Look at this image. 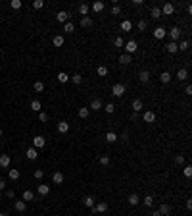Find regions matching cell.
Wrapping results in <instances>:
<instances>
[{
	"label": "cell",
	"mask_w": 192,
	"mask_h": 216,
	"mask_svg": "<svg viewBox=\"0 0 192 216\" xmlns=\"http://www.w3.org/2000/svg\"><path fill=\"white\" fill-rule=\"evenodd\" d=\"M127 201H129V205H131V206H137V205H140V197H138L137 193H131Z\"/></svg>",
	"instance_id": "cell-7"
},
{
	"label": "cell",
	"mask_w": 192,
	"mask_h": 216,
	"mask_svg": "<svg viewBox=\"0 0 192 216\" xmlns=\"http://www.w3.org/2000/svg\"><path fill=\"white\" fill-rule=\"evenodd\" d=\"M64 31H67V33H73V31H75V25H73L71 21H67V23L64 25Z\"/></svg>",
	"instance_id": "cell-39"
},
{
	"label": "cell",
	"mask_w": 192,
	"mask_h": 216,
	"mask_svg": "<svg viewBox=\"0 0 192 216\" xmlns=\"http://www.w3.org/2000/svg\"><path fill=\"white\" fill-rule=\"evenodd\" d=\"M119 64H123V66L131 64V54H127V52H125V54H121L119 56Z\"/></svg>",
	"instance_id": "cell-21"
},
{
	"label": "cell",
	"mask_w": 192,
	"mask_h": 216,
	"mask_svg": "<svg viewBox=\"0 0 192 216\" xmlns=\"http://www.w3.org/2000/svg\"><path fill=\"white\" fill-rule=\"evenodd\" d=\"M0 216H8V214H4V212H2V214H0Z\"/></svg>",
	"instance_id": "cell-60"
},
{
	"label": "cell",
	"mask_w": 192,
	"mask_h": 216,
	"mask_svg": "<svg viewBox=\"0 0 192 216\" xmlns=\"http://www.w3.org/2000/svg\"><path fill=\"white\" fill-rule=\"evenodd\" d=\"M140 203H144L146 206H152V205H154V197H152V195H148V197H144Z\"/></svg>",
	"instance_id": "cell-37"
},
{
	"label": "cell",
	"mask_w": 192,
	"mask_h": 216,
	"mask_svg": "<svg viewBox=\"0 0 192 216\" xmlns=\"http://www.w3.org/2000/svg\"><path fill=\"white\" fill-rule=\"evenodd\" d=\"M152 18L154 19H160L161 18V10H160V8H156V6L152 8Z\"/></svg>",
	"instance_id": "cell-36"
},
{
	"label": "cell",
	"mask_w": 192,
	"mask_h": 216,
	"mask_svg": "<svg viewBox=\"0 0 192 216\" xmlns=\"http://www.w3.org/2000/svg\"><path fill=\"white\" fill-rule=\"evenodd\" d=\"M183 172H185L186 178H190L192 176V166H185V170H183Z\"/></svg>",
	"instance_id": "cell-50"
},
{
	"label": "cell",
	"mask_w": 192,
	"mask_h": 216,
	"mask_svg": "<svg viewBox=\"0 0 192 216\" xmlns=\"http://www.w3.org/2000/svg\"><path fill=\"white\" fill-rule=\"evenodd\" d=\"M102 106H104V104H102V100L100 99H94L91 102V108H88V110H94V112H98V110H102Z\"/></svg>",
	"instance_id": "cell-12"
},
{
	"label": "cell",
	"mask_w": 192,
	"mask_h": 216,
	"mask_svg": "<svg viewBox=\"0 0 192 216\" xmlns=\"http://www.w3.org/2000/svg\"><path fill=\"white\" fill-rule=\"evenodd\" d=\"M92 10H94V12H102V10H104V2H94V4H92Z\"/></svg>",
	"instance_id": "cell-41"
},
{
	"label": "cell",
	"mask_w": 192,
	"mask_h": 216,
	"mask_svg": "<svg viewBox=\"0 0 192 216\" xmlns=\"http://www.w3.org/2000/svg\"><path fill=\"white\" fill-rule=\"evenodd\" d=\"M179 48H181V50H188V46H190V41H183L181 44H177Z\"/></svg>",
	"instance_id": "cell-46"
},
{
	"label": "cell",
	"mask_w": 192,
	"mask_h": 216,
	"mask_svg": "<svg viewBox=\"0 0 192 216\" xmlns=\"http://www.w3.org/2000/svg\"><path fill=\"white\" fill-rule=\"evenodd\" d=\"M31 110H33V112H42V104H40V100H33V102H31Z\"/></svg>",
	"instance_id": "cell-18"
},
{
	"label": "cell",
	"mask_w": 192,
	"mask_h": 216,
	"mask_svg": "<svg viewBox=\"0 0 192 216\" xmlns=\"http://www.w3.org/2000/svg\"><path fill=\"white\" fill-rule=\"evenodd\" d=\"M10 6H12V10H19V8L23 6V2H21V0H12Z\"/></svg>",
	"instance_id": "cell-33"
},
{
	"label": "cell",
	"mask_w": 192,
	"mask_h": 216,
	"mask_svg": "<svg viewBox=\"0 0 192 216\" xmlns=\"http://www.w3.org/2000/svg\"><path fill=\"white\" fill-rule=\"evenodd\" d=\"M37 156H39V153H37V149H27V158H29V160H37Z\"/></svg>",
	"instance_id": "cell-19"
},
{
	"label": "cell",
	"mask_w": 192,
	"mask_h": 216,
	"mask_svg": "<svg viewBox=\"0 0 192 216\" xmlns=\"http://www.w3.org/2000/svg\"><path fill=\"white\" fill-rule=\"evenodd\" d=\"M58 81H60V83H67V81H69V75L65 72H60L58 73Z\"/></svg>",
	"instance_id": "cell-29"
},
{
	"label": "cell",
	"mask_w": 192,
	"mask_h": 216,
	"mask_svg": "<svg viewBox=\"0 0 192 216\" xmlns=\"http://www.w3.org/2000/svg\"><path fill=\"white\" fill-rule=\"evenodd\" d=\"M42 176H44L42 170H35V178H37V180H42Z\"/></svg>",
	"instance_id": "cell-52"
},
{
	"label": "cell",
	"mask_w": 192,
	"mask_h": 216,
	"mask_svg": "<svg viewBox=\"0 0 192 216\" xmlns=\"http://www.w3.org/2000/svg\"><path fill=\"white\" fill-rule=\"evenodd\" d=\"M108 210V203H98V205H94L92 206V212H106Z\"/></svg>",
	"instance_id": "cell-6"
},
{
	"label": "cell",
	"mask_w": 192,
	"mask_h": 216,
	"mask_svg": "<svg viewBox=\"0 0 192 216\" xmlns=\"http://www.w3.org/2000/svg\"><path fill=\"white\" fill-rule=\"evenodd\" d=\"M106 141H108V143H115V141H117V135L113 131H108V133H106Z\"/></svg>",
	"instance_id": "cell-28"
},
{
	"label": "cell",
	"mask_w": 192,
	"mask_h": 216,
	"mask_svg": "<svg viewBox=\"0 0 192 216\" xmlns=\"http://www.w3.org/2000/svg\"><path fill=\"white\" fill-rule=\"evenodd\" d=\"M104 110H106V112H108V114H113V112H115V104L108 102V104H106V106H104Z\"/></svg>",
	"instance_id": "cell-42"
},
{
	"label": "cell",
	"mask_w": 192,
	"mask_h": 216,
	"mask_svg": "<svg viewBox=\"0 0 192 216\" xmlns=\"http://www.w3.org/2000/svg\"><path fill=\"white\" fill-rule=\"evenodd\" d=\"M81 25H83V27H91L92 25V19L91 18H83V19H81Z\"/></svg>",
	"instance_id": "cell-44"
},
{
	"label": "cell",
	"mask_w": 192,
	"mask_h": 216,
	"mask_svg": "<svg viewBox=\"0 0 192 216\" xmlns=\"http://www.w3.org/2000/svg\"><path fill=\"white\" fill-rule=\"evenodd\" d=\"M165 27H156V29H154V37H156V39H163V37H165Z\"/></svg>",
	"instance_id": "cell-14"
},
{
	"label": "cell",
	"mask_w": 192,
	"mask_h": 216,
	"mask_svg": "<svg viewBox=\"0 0 192 216\" xmlns=\"http://www.w3.org/2000/svg\"><path fill=\"white\" fill-rule=\"evenodd\" d=\"M58 131L60 133H67L69 131V124H67V122H60V124H58Z\"/></svg>",
	"instance_id": "cell-20"
},
{
	"label": "cell",
	"mask_w": 192,
	"mask_h": 216,
	"mask_svg": "<svg viewBox=\"0 0 192 216\" xmlns=\"http://www.w3.org/2000/svg\"><path fill=\"white\" fill-rule=\"evenodd\" d=\"M79 14L83 15V18H87V14H88V4H81V6H79Z\"/></svg>",
	"instance_id": "cell-31"
},
{
	"label": "cell",
	"mask_w": 192,
	"mask_h": 216,
	"mask_svg": "<svg viewBox=\"0 0 192 216\" xmlns=\"http://www.w3.org/2000/svg\"><path fill=\"white\" fill-rule=\"evenodd\" d=\"M125 48H127V54H133V52H137L138 43H137V41H129V43L125 44Z\"/></svg>",
	"instance_id": "cell-5"
},
{
	"label": "cell",
	"mask_w": 192,
	"mask_h": 216,
	"mask_svg": "<svg viewBox=\"0 0 192 216\" xmlns=\"http://www.w3.org/2000/svg\"><path fill=\"white\" fill-rule=\"evenodd\" d=\"M152 216H161V214H160V210H154V212H152Z\"/></svg>",
	"instance_id": "cell-58"
},
{
	"label": "cell",
	"mask_w": 192,
	"mask_h": 216,
	"mask_svg": "<svg viewBox=\"0 0 192 216\" xmlns=\"http://www.w3.org/2000/svg\"><path fill=\"white\" fill-rule=\"evenodd\" d=\"M98 75H100V77H106V75H108V68H106V66H98Z\"/></svg>",
	"instance_id": "cell-38"
},
{
	"label": "cell",
	"mask_w": 192,
	"mask_h": 216,
	"mask_svg": "<svg viewBox=\"0 0 192 216\" xmlns=\"http://www.w3.org/2000/svg\"><path fill=\"white\" fill-rule=\"evenodd\" d=\"M83 205L87 206V209H92V206H94V199L88 195V197H85V199H83Z\"/></svg>",
	"instance_id": "cell-23"
},
{
	"label": "cell",
	"mask_w": 192,
	"mask_h": 216,
	"mask_svg": "<svg viewBox=\"0 0 192 216\" xmlns=\"http://www.w3.org/2000/svg\"><path fill=\"white\" fill-rule=\"evenodd\" d=\"M2 189H6V181L0 180V191H2Z\"/></svg>",
	"instance_id": "cell-57"
},
{
	"label": "cell",
	"mask_w": 192,
	"mask_h": 216,
	"mask_svg": "<svg viewBox=\"0 0 192 216\" xmlns=\"http://www.w3.org/2000/svg\"><path fill=\"white\" fill-rule=\"evenodd\" d=\"M2 133H4V131H2V129H0V137H2Z\"/></svg>",
	"instance_id": "cell-59"
},
{
	"label": "cell",
	"mask_w": 192,
	"mask_h": 216,
	"mask_svg": "<svg viewBox=\"0 0 192 216\" xmlns=\"http://www.w3.org/2000/svg\"><path fill=\"white\" fill-rule=\"evenodd\" d=\"M44 145H46V139H44L42 135H37V137H33V149H42Z\"/></svg>",
	"instance_id": "cell-2"
},
{
	"label": "cell",
	"mask_w": 192,
	"mask_h": 216,
	"mask_svg": "<svg viewBox=\"0 0 192 216\" xmlns=\"http://www.w3.org/2000/svg\"><path fill=\"white\" fill-rule=\"evenodd\" d=\"M52 43H54V46H62V44H64V37L62 35H56L54 39H52Z\"/></svg>",
	"instance_id": "cell-32"
},
{
	"label": "cell",
	"mask_w": 192,
	"mask_h": 216,
	"mask_svg": "<svg viewBox=\"0 0 192 216\" xmlns=\"http://www.w3.org/2000/svg\"><path fill=\"white\" fill-rule=\"evenodd\" d=\"M67 18H69V14L65 10H62V12H58V14H56V19H58L60 23H67Z\"/></svg>",
	"instance_id": "cell-10"
},
{
	"label": "cell",
	"mask_w": 192,
	"mask_h": 216,
	"mask_svg": "<svg viewBox=\"0 0 192 216\" xmlns=\"http://www.w3.org/2000/svg\"><path fill=\"white\" fill-rule=\"evenodd\" d=\"M33 8H35V10H40V8H44V0H35V2H33Z\"/></svg>",
	"instance_id": "cell-43"
},
{
	"label": "cell",
	"mask_w": 192,
	"mask_h": 216,
	"mask_svg": "<svg viewBox=\"0 0 192 216\" xmlns=\"http://www.w3.org/2000/svg\"><path fill=\"white\" fill-rule=\"evenodd\" d=\"M6 197H10V199H14V197H15V191H14V189H10V191H6Z\"/></svg>",
	"instance_id": "cell-55"
},
{
	"label": "cell",
	"mask_w": 192,
	"mask_h": 216,
	"mask_svg": "<svg viewBox=\"0 0 192 216\" xmlns=\"http://www.w3.org/2000/svg\"><path fill=\"white\" fill-rule=\"evenodd\" d=\"M160 81H161V83H169V81H171V73L169 72H161Z\"/></svg>",
	"instance_id": "cell-26"
},
{
	"label": "cell",
	"mask_w": 192,
	"mask_h": 216,
	"mask_svg": "<svg viewBox=\"0 0 192 216\" xmlns=\"http://www.w3.org/2000/svg\"><path fill=\"white\" fill-rule=\"evenodd\" d=\"M177 79L179 81H186L188 79V70H186V68H181V70L177 72Z\"/></svg>",
	"instance_id": "cell-9"
},
{
	"label": "cell",
	"mask_w": 192,
	"mask_h": 216,
	"mask_svg": "<svg viewBox=\"0 0 192 216\" xmlns=\"http://www.w3.org/2000/svg\"><path fill=\"white\" fill-rule=\"evenodd\" d=\"M142 120H144L146 124H154V122H156V114H154L152 110H148V112H144V116H142Z\"/></svg>",
	"instance_id": "cell-4"
},
{
	"label": "cell",
	"mask_w": 192,
	"mask_h": 216,
	"mask_svg": "<svg viewBox=\"0 0 192 216\" xmlns=\"http://www.w3.org/2000/svg\"><path fill=\"white\" fill-rule=\"evenodd\" d=\"M169 37H171V41H173V43H177L179 39H181V27H171L169 29Z\"/></svg>",
	"instance_id": "cell-3"
},
{
	"label": "cell",
	"mask_w": 192,
	"mask_h": 216,
	"mask_svg": "<svg viewBox=\"0 0 192 216\" xmlns=\"http://www.w3.org/2000/svg\"><path fill=\"white\" fill-rule=\"evenodd\" d=\"M119 12H121V8L115 4V6H113V10H112V14H113V15H119Z\"/></svg>",
	"instance_id": "cell-54"
},
{
	"label": "cell",
	"mask_w": 192,
	"mask_h": 216,
	"mask_svg": "<svg viewBox=\"0 0 192 216\" xmlns=\"http://www.w3.org/2000/svg\"><path fill=\"white\" fill-rule=\"evenodd\" d=\"M113 44H115V46H117V48H121V46H123V44H125V41H123V39H121V37H117V39H115V41H113Z\"/></svg>",
	"instance_id": "cell-48"
},
{
	"label": "cell",
	"mask_w": 192,
	"mask_h": 216,
	"mask_svg": "<svg viewBox=\"0 0 192 216\" xmlns=\"http://www.w3.org/2000/svg\"><path fill=\"white\" fill-rule=\"evenodd\" d=\"M165 46H167V52H169V54H175V52H179L177 43H173V41H171V43H167Z\"/></svg>",
	"instance_id": "cell-16"
},
{
	"label": "cell",
	"mask_w": 192,
	"mask_h": 216,
	"mask_svg": "<svg viewBox=\"0 0 192 216\" xmlns=\"http://www.w3.org/2000/svg\"><path fill=\"white\" fill-rule=\"evenodd\" d=\"M0 166H2V168H8V166H10V154H2V156H0Z\"/></svg>",
	"instance_id": "cell-17"
},
{
	"label": "cell",
	"mask_w": 192,
	"mask_h": 216,
	"mask_svg": "<svg viewBox=\"0 0 192 216\" xmlns=\"http://www.w3.org/2000/svg\"><path fill=\"white\" fill-rule=\"evenodd\" d=\"M185 93H186V95H192V87H190V85H186V89H185Z\"/></svg>",
	"instance_id": "cell-56"
},
{
	"label": "cell",
	"mask_w": 192,
	"mask_h": 216,
	"mask_svg": "<svg viewBox=\"0 0 192 216\" xmlns=\"http://www.w3.org/2000/svg\"><path fill=\"white\" fill-rule=\"evenodd\" d=\"M39 120L42 122V124H44V122H48V114L46 112H39Z\"/></svg>",
	"instance_id": "cell-49"
},
{
	"label": "cell",
	"mask_w": 192,
	"mask_h": 216,
	"mask_svg": "<svg viewBox=\"0 0 192 216\" xmlns=\"http://www.w3.org/2000/svg\"><path fill=\"white\" fill-rule=\"evenodd\" d=\"M175 162H177V164H183V162H185V156H183V154H177V156H175Z\"/></svg>",
	"instance_id": "cell-53"
},
{
	"label": "cell",
	"mask_w": 192,
	"mask_h": 216,
	"mask_svg": "<svg viewBox=\"0 0 192 216\" xmlns=\"http://www.w3.org/2000/svg\"><path fill=\"white\" fill-rule=\"evenodd\" d=\"M37 191H39V195H42V197H46V195L50 193V187H48V185H44V183H40V185L37 187Z\"/></svg>",
	"instance_id": "cell-13"
},
{
	"label": "cell",
	"mask_w": 192,
	"mask_h": 216,
	"mask_svg": "<svg viewBox=\"0 0 192 216\" xmlns=\"http://www.w3.org/2000/svg\"><path fill=\"white\" fill-rule=\"evenodd\" d=\"M33 199H35V193H33V191H29V189H25L23 191V201H33Z\"/></svg>",
	"instance_id": "cell-25"
},
{
	"label": "cell",
	"mask_w": 192,
	"mask_h": 216,
	"mask_svg": "<svg viewBox=\"0 0 192 216\" xmlns=\"http://www.w3.org/2000/svg\"><path fill=\"white\" fill-rule=\"evenodd\" d=\"M35 91L37 93H42L44 91V83H42V81H37V83H35Z\"/></svg>",
	"instance_id": "cell-45"
},
{
	"label": "cell",
	"mask_w": 192,
	"mask_h": 216,
	"mask_svg": "<svg viewBox=\"0 0 192 216\" xmlns=\"http://www.w3.org/2000/svg\"><path fill=\"white\" fill-rule=\"evenodd\" d=\"M160 10H161V15H171L175 12V6H173V4H165V6L160 8Z\"/></svg>",
	"instance_id": "cell-8"
},
{
	"label": "cell",
	"mask_w": 192,
	"mask_h": 216,
	"mask_svg": "<svg viewBox=\"0 0 192 216\" xmlns=\"http://www.w3.org/2000/svg\"><path fill=\"white\" fill-rule=\"evenodd\" d=\"M146 27H148V23H146L144 19H140V21H138V29H140V31H144Z\"/></svg>",
	"instance_id": "cell-51"
},
{
	"label": "cell",
	"mask_w": 192,
	"mask_h": 216,
	"mask_svg": "<svg viewBox=\"0 0 192 216\" xmlns=\"http://www.w3.org/2000/svg\"><path fill=\"white\" fill-rule=\"evenodd\" d=\"M112 95L113 97H123L125 95V85L123 83H115L112 87Z\"/></svg>",
	"instance_id": "cell-1"
},
{
	"label": "cell",
	"mask_w": 192,
	"mask_h": 216,
	"mask_svg": "<svg viewBox=\"0 0 192 216\" xmlns=\"http://www.w3.org/2000/svg\"><path fill=\"white\" fill-rule=\"evenodd\" d=\"M121 29H123V31H131V29H133V23H131V21H127V19H125V21L121 23Z\"/></svg>",
	"instance_id": "cell-40"
},
{
	"label": "cell",
	"mask_w": 192,
	"mask_h": 216,
	"mask_svg": "<svg viewBox=\"0 0 192 216\" xmlns=\"http://www.w3.org/2000/svg\"><path fill=\"white\" fill-rule=\"evenodd\" d=\"M25 209H27V203L25 201H15V210H18V212H23Z\"/></svg>",
	"instance_id": "cell-24"
},
{
	"label": "cell",
	"mask_w": 192,
	"mask_h": 216,
	"mask_svg": "<svg viewBox=\"0 0 192 216\" xmlns=\"http://www.w3.org/2000/svg\"><path fill=\"white\" fill-rule=\"evenodd\" d=\"M138 79H140V83H148V81H150V72L148 70H142L140 73H138Z\"/></svg>",
	"instance_id": "cell-11"
},
{
	"label": "cell",
	"mask_w": 192,
	"mask_h": 216,
	"mask_svg": "<svg viewBox=\"0 0 192 216\" xmlns=\"http://www.w3.org/2000/svg\"><path fill=\"white\" fill-rule=\"evenodd\" d=\"M88 114H91V110H88L87 106H83V108H79V118H88Z\"/></svg>",
	"instance_id": "cell-30"
},
{
	"label": "cell",
	"mask_w": 192,
	"mask_h": 216,
	"mask_svg": "<svg viewBox=\"0 0 192 216\" xmlns=\"http://www.w3.org/2000/svg\"><path fill=\"white\" fill-rule=\"evenodd\" d=\"M100 164H102V166H108V164H110V156H108V154L100 156Z\"/></svg>",
	"instance_id": "cell-47"
},
{
	"label": "cell",
	"mask_w": 192,
	"mask_h": 216,
	"mask_svg": "<svg viewBox=\"0 0 192 216\" xmlns=\"http://www.w3.org/2000/svg\"><path fill=\"white\" fill-rule=\"evenodd\" d=\"M69 79H73V83H75V85H81V83H83V75H81V73H75V75L69 77Z\"/></svg>",
	"instance_id": "cell-34"
},
{
	"label": "cell",
	"mask_w": 192,
	"mask_h": 216,
	"mask_svg": "<svg viewBox=\"0 0 192 216\" xmlns=\"http://www.w3.org/2000/svg\"><path fill=\"white\" fill-rule=\"evenodd\" d=\"M169 210H171V209H169V205H165V203H163V205L160 206V214H161V216H167V214H169Z\"/></svg>",
	"instance_id": "cell-35"
},
{
	"label": "cell",
	"mask_w": 192,
	"mask_h": 216,
	"mask_svg": "<svg viewBox=\"0 0 192 216\" xmlns=\"http://www.w3.org/2000/svg\"><path fill=\"white\" fill-rule=\"evenodd\" d=\"M52 181L58 183V185H62V183H64V174H62V172H54V176H52Z\"/></svg>",
	"instance_id": "cell-15"
},
{
	"label": "cell",
	"mask_w": 192,
	"mask_h": 216,
	"mask_svg": "<svg viewBox=\"0 0 192 216\" xmlns=\"http://www.w3.org/2000/svg\"><path fill=\"white\" fill-rule=\"evenodd\" d=\"M133 110H134V112H140V110H142V100L140 99H134L133 100Z\"/></svg>",
	"instance_id": "cell-27"
},
{
	"label": "cell",
	"mask_w": 192,
	"mask_h": 216,
	"mask_svg": "<svg viewBox=\"0 0 192 216\" xmlns=\"http://www.w3.org/2000/svg\"><path fill=\"white\" fill-rule=\"evenodd\" d=\"M19 176H21V174H19V170H10V172H8V178H10L12 181L19 180Z\"/></svg>",
	"instance_id": "cell-22"
}]
</instances>
